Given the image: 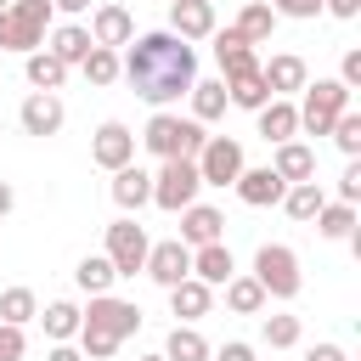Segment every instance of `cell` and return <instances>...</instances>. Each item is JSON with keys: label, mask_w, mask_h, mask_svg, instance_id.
I'll use <instances>...</instances> for the list:
<instances>
[{"label": "cell", "mask_w": 361, "mask_h": 361, "mask_svg": "<svg viewBox=\"0 0 361 361\" xmlns=\"http://www.w3.org/2000/svg\"><path fill=\"white\" fill-rule=\"evenodd\" d=\"M305 361H350V355H344V344H316Z\"/></svg>", "instance_id": "45"}, {"label": "cell", "mask_w": 361, "mask_h": 361, "mask_svg": "<svg viewBox=\"0 0 361 361\" xmlns=\"http://www.w3.org/2000/svg\"><path fill=\"white\" fill-rule=\"evenodd\" d=\"M113 203L130 214V209H141V203H152V175L141 169V164H124V169H113Z\"/></svg>", "instance_id": "22"}, {"label": "cell", "mask_w": 361, "mask_h": 361, "mask_svg": "<svg viewBox=\"0 0 361 361\" xmlns=\"http://www.w3.org/2000/svg\"><path fill=\"white\" fill-rule=\"evenodd\" d=\"M226 310H231V316H259V310H265V288H259L254 276H231V282H226Z\"/></svg>", "instance_id": "30"}, {"label": "cell", "mask_w": 361, "mask_h": 361, "mask_svg": "<svg viewBox=\"0 0 361 361\" xmlns=\"http://www.w3.org/2000/svg\"><path fill=\"white\" fill-rule=\"evenodd\" d=\"M141 361H164V355H141Z\"/></svg>", "instance_id": "49"}, {"label": "cell", "mask_w": 361, "mask_h": 361, "mask_svg": "<svg viewBox=\"0 0 361 361\" xmlns=\"http://www.w3.org/2000/svg\"><path fill=\"white\" fill-rule=\"evenodd\" d=\"M197 192H203V180H197V164L192 158H164L158 164V175H152V203L158 209L180 214V209L197 203Z\"/></svg>", "instance_id": "5"}, {"label": "cell", "mask_w": 361, "mask_h": 361, "mask_svg": "<svg viewBox=\"0 0 361 361\" xmlns=\"http://www.w3.org/2000/svg\"><path fill=\"white\" fill-rule=\"evenodd\" d=\"M192 276H197L203 288H226V282L237 276V259H231V248H226V243L192 248Z\"/></svg>", "instance_id": "19"}, {"label": "cell", "mask_w": 361, "mask_h": 361, "mask_svg": "<svg viewBox=\"0 0 361 361\" xmlns=\"http://www.w3.org/2000/svg\"><path fill=\"white\" fill-rule=\"evenodd\" d=\"M214 350H209V338L197 333V327H180L175 322V333H169V344H164V361H209Z\"/></svg>", "instance_id": "31"}, {"label": "cell", "mask_w": 361, "mask_h": 361, "mask_svg": "<svg viewBox=\"0 0 361 361\" xmlns=\"http://www.w3.org/2000/svg\"><path fill=\"white\" fill-rule=\"evenodd\" d=\"M192 164H197V180H203V186H231V180L248 169V164H243V141H231V135H209Z\"/></svg>", "instance_id": "8"}, {"label": "cell", "mask_w": 361, "mask_h": 361, "mask_svg": "<svg viewBox=\"0 0 361 361\" xmlns=\"http://www.w3.org/2000/svg\"><path fill=\"white\" fill-rule=\"evenodd\" d=\"M51 11H68V17H79V11H90V0H51Z\"/></svg>", "instance_id": "47"}, {"label": "cell", "mask_w": 361, "mask_h": 361, "mask_svg": "<svg viewBox=\"0 0 361 361\" xmlns=\"http://www.w3.org/2000/svg\"><path fill=\"white\" fill-rule=\"evenodd\" d=\"M169 34L175 39H209L214 34V6L209 0H169Z\"/></svg>", "instance_id": "12"}, {"label": "cell", "mask_w": 361, "mask_h": 361, "mask_svg": "<svg viewBox=\"0 0 361 361\" xmlns=\"http://www.w3.org/2000/svg\"><path fill=\"white\" fill-rule=\"evenodd\" d=\"M271 169H276L288 186H299V180H316V152H310L305 141H282V147H276V158H271Z\"/></svg>", "instance_id": "24"}, {"label": "cell", "mask_w": 361, "mask_h": 361, "mask_svg": "<svg viewBox=\"0 0 361 361\" xmlns=\"http://www.w3.org/2000/svg\"><path fill=\"white\" fill-rule=\"evenodd\" d=\"M248 276L265 288V299H293V293L305 288V276H299V254H293L288 243H259Z\"/></svg>", "instance_id": "4"}, {"label": "cell", "mask_w": 361, "mask_h": 361, "mask_svg": "<svg viewBox=\"0 0 361 361\" xmlns=\"http://www.w3.org/2000/svg\"><path fill=\"white\" fill-rule=\"evenodd\" d=\"M79 73H85L90 85H113V79H118V51H107V45H90V56L79 62Z\"/></svg>", "instance_id": "36"}, {"label": "cell", "mask_w": 361, "mask_h": 361, "mask_svg": "<svg viewBox=\"0 0 361 361\" xmlns=\"http://www.w3.org/2000/svg\"><path fill=\"white\" fill-rule=\"evenodd\" d=\"M73 282L96 299V293H113L118 271H113V259H107V254H85V259H79V271H73Z\"/></svg>", "instance_id": "29"}, {"label": "cell", "mask_w": 361, "mask_h": 361, "mask_svg": "<svg viewBox=\"0 0 361 361\" xmlns=\"http://www.w3.org/2000/svg\"><path fill=\"white\" fill-rule=\"evenodd\" d=\"M265 344L271 350H293L299 344V316H265Z\"/></svg>", "instance_id": "38"}, {"label": "cell", "mask_w": 361, "mask_h": 361, "mask_svg": "<svg viewBox=\"0 0 361 361\" xmlns=\"http://www.w3.org/2000/svg\"><path fill=\"white\" fill-rule=\"evenodd\" d=\"M192 118L197 124H214L220 113H226V79H192Z\"/></svg>", "instance_id": "27"}, {"label": "cell", "mask_w": 361, "mask_h": 361, "mask_svg": "<svg viewBox=\"0 0 361 361\" xmlns=\"http://www.w3.org/2000/svg\"><path fill=\"white\" fill-rule=\"evenodd\" d=\"M23 350H28L23 344V327H6L0 322V361H23Z\"/></svg>", "instance_id": "41"}, {"label": "cell", "mask_w": 361, "mask_h": 361, "mask_svg": "<svg viewBox=\"0 0 361 361\" xmlns=\"http://www.w3.org/2000/svg\"><path fill=\"white\" fill-rule=\"evenodd\" d=\"M62 118H68V113H62V96H51V90H34V96L17 107V124H23L28 135H56Z\"/></svg>", "instance_id": "14"}, {"label": "cell", "mask_w": 361, "mask_h": 361, "mask_svg": "<svg viewBox=\"0 0 361 361\" xmlns=\"http://www.w3.org/2000/svg\"><path fill=\"white\" fill-rule=\"evenodd\" d=\"M254 118H259V135H265L271 147H282V141H293V135H299V107H293L288 96H271Z\"/></svg>", "instance_id": "18"}, {"label": "cell", "mask_w": 361, "mask_h": 361, "mask_svg": "<svg viewBox=\"0 0 361 361\" xmlns=\"http://www.w3.org/2000/svg\"><path fill=\"white\" fill-rule=\"evenodd\" d=\"M327 135L338 141V152H344V158H361V113H355V107H344V113L333 118V130H327Z\"/></svg>", "instance_id": "37"}, {"label": "cell", "mask_w": 361, "mask_h": 361, "mask_svg": "<svg viewBox=\"0 0 361 361\" xmlns=\"http://www.w3.org/2000/svg\"><path fill=\"white\" fill-rule=\"evenodd\" d=\"M231 34H237L243 45H265V39L276 34V11H271L265 0H254V6H243V11H237V23H231Z\"/></svg>", "instance_id": "25"}, {"label": "cell", "mask_w": 361, "mask_h": 361, "mask_svg": "<svg viewBox=\"0 0 361 361\" xmlns=\"http://www.w3.org/2000/svg\"><path fill=\"white\" fill-rule=\"evenodd\" d=\"M316 231H322L327 243H350V237H355V209H350V203H322Z\"/></svg>", "instance_id": "34"}, {"label": "cell", "mask_w": 361, "mask_h": 361, "mask_svg": "<svg viewBox=\"0 0 361 361\" xmlns=\"http://www.w3.org/2000/svg\"><path fill=\"white\" fill-rule=\"evenodd\" d=\"M271 11H276V17H299V23H310V17L322 11V0H271Z\"/></svg>", "instance_id": "40"}, {"label": "cell", "mask_w": 361, "mask_h": 361, "mask_svg": "<svg viewBox=\"0 0 361 361\" xmlns=\"http://www.w3.org/2000/svg\"><path fill=\"white\" fill-rule=\"evenodd\" d=\"M322 203H327V192H322L316 180H299V186H288V192H282V209H288L293 220H316V214H322Z\"/></svg>", "instance_id": "33"}, {"label": "cell", "mask_w": 361, "mask_h": 361, "mask_svg": "<svg viewBox=\"0 0 361 361\" xmlns=\"http://www.w3.org/2000/svg\"><path fill=\"white\" fill-rule=\"evenodd\" d=\"M79 327H85V333H102V338H113V344H124V338L141 327V305H130V299H113V293H96Z\"/></svg>", "instance_id": "7"}, {"label": "cell", "mask_w": 361, "mask_h": 361, "mask_svg": "<svg viewBox=\"0 0 361 361\" xmlns=\"http://www.w3.org/2000/svg\"><path fill=\"white\" fill-rule=\"evenodd\" d=\"M338 85H344V90H361V51H344V62H338Z\"/></svg>", "instance_id": "42"}, {"label": "cell", "mask_w": 361, "mask_h": 361, "mask_svg": "<svg viewBox=\"0 0 361 361\" xmlns=\"http://www.w3.org/2000/svg\"><path fill=\"white\" fill-rule=\"evenodd\" d=\"M45 28H51V0H11L0 11V51H45Z\"/></svg>", "instance_id": "3"}, {"label": "cell", "mask_w": 361, "mask_h": 361, "mask_svg": "<svg viewBox=\"0 0 361 361\" xmlns=\"http://www.w3.org/2000/svg\"><path fill=\"white\" fill-rule=\"evenodd\" d=\"M209 361H254V344H243V338H231V344H220Z\"/></svg>", "instance_id": "43"}, {"label": "cell", "mask_w": 361, "mask_h": 361, "mask_svg": "<svg viewBox=\"0 0 361 361\" xmlns=\"http://www.w3.org/2000/svg\"><path fill=\"white\" fill-rule=\"evenodd\" d=\"M231 186H237V197H243L248 209H271V203H282V192H288V180H282L271 164H265V169H243Z\"/></svg>", "instance_id": "15"}, {"label": "cell", "mask_w": 361, "mask_h": 361, "mask_svg": "<svg viewBox=\"0 0 361 361\" xmlns=\"http://www.w3.org/2000/svg\"><path fill=\"white\" fill-rule=\"evenodd\" d=\"M203 141H209L203 124H197V118H180V113H169V107H158L152 124H147V135H141V147L158 152V164H164V158H197Z\"/></svg>", "instance_id": "2"}, {"label": "cell", "mask_w": 361, "mask_h": 361, "mask_svg": "<svg viewBox=\"0 0 361 361\" xmlns=\"http://www.w3.org/2000/svg\"><path fill=\"white\" fill-rule=\"evenodd\" d=\"M34 316H39L34 288H6V293H0V322H6V327H28Z\"/></svg>", "instance_id": "35"}, {"label": "cell", "mask_w": 361, "mask_h": 361, "mask_svg": "<svg viewBox=\"0 0 361 361\" xmlns=\"http://www.w3.org/2000/svg\"><path fill=\"white\" fill-rule=\"evenodd\" d=\"M6 6H11V0H0V11H6Z\"/></svg>", "instance_id": "50"}, {"label": "cell", "mask_w": 361, "mask_h": 361, "mask_svg": "<svg viewBox=\"0 0 361 361\" xmlns=\"http://www.w3.org/2000/svg\"><path fill=\"white\" fill-rule=\"evenodd\" d=\"M169 310L180 316V327H192L197 316H209V310H214V288H203L197 276H186V282H175V288H169Z\"/></svg>", "instance_id": "20"}, {"label": "cell", "mask_w": 361, "mask_h": 361, "mask_svg": "<svg viewBox=\"0 0 361 361\" xmlns=\"http://www.w3.org/2000/svg\"><path fill=\"white\" fill-rule=\"evenodd\" d=\"M90 45H96V39H90V28H79V23H62V28H51V45H45V51H51L62 68H79V62L90 56Z\"/></svg>", "instance_id": "23"}, {"label": "cell", "mask_w": 361, "mask_h": 361, "mask_svg": "<svg viewBox=\"0 0 361 361\" xmlns=\"http://www.w3.org/2000/svg\"><path fill=\"white\" fill-rule=\"evenodd\" d=\"M118 73L130 79V90L152 107H169L192 90L197 79V51L186 39H175L169 28H152V34H135L118 56Z\"/></svg>", "instance_id": "1"}, {"label": "cell", "mask_w": 361, "mask_h": 361, "mask_svg": "<svg viewBox=\"0 0 361 361\" xmlns=\"http://www.w3.org/2000/svg\"><path fill=\"white\" fill-rule=\"evenodd\" d=\"M338 203H350V209L361 203V158L344 164V175H338Z\"/></svg>", "instance_id": "39"}, {"label": "cell", "mask_w": 361, "mask_h": 361, "mask_svg": "<svg viewBox=\"0 0 361 361\" xmlns=\"http://www.w3.org/2000/svg\"><path fill=\"white\" fill-rule=\"evenodd\" d=\"M322 11H333L338 23H350V17H361V0H322Z\"/></svg>", "instance_id": "44"}, {"label": "cell", "mask_w": 361, "mask_h": 361, "mask_svg": "<svg viewBox=\"0 0 361 361\" xmlns=\"http://www.w3.org/2000/svg\"><path fill=\"white\" fill-rule=\"evenodd\" d=\"M147 226H135V220H113L107 226V259H113V271L118 276H135L141 265H147Z\"/></svg>", "instance_id": "9"}, {"label": "cell", "mask_w": 361, "mask_h": 361, "mask_svg": "<svg viewBox=\"0 0 361 361\" xmlns=\"http://www.w3.org/2000/svg\"><path fill=\"white\" fill-rule=\"evenodd\" d=\"M90 39L107 45V51H118V45L135 39V17H130L118 0H107V6H96V17H90Z\"/></svg>", "instance_id": "13"}, {"label": "cell", "mask_w": 361, "mask_h": 361, "mask_svg": "<svg viewBox=\"0 0 361 361\" xmlns=\"http://www.w3.org/2000/svg\"><path fill=\"white\" fill-rule=\"evenodd\" d=\"M259 79H265L271 96H288V90H305V85H310V68H305V56L282 51V56H271V62L259 68Z\"/></svg>", "instance_id": "17"}, {"label": "cell", "mask_w": 361, "mask_h": 361, "mask_svg": "<svg viewBox=\"0 0 361 361\" xmlns=\"http://www.w3.org/2000/svg\"><path fill=\"white\" fill-rule=\"evenodd\" d=\"M226 102H231V107H248V113H259V107L271 102V90H265L259 68H254V73H243V79H226Z\"/></svg>", "instance_id": "32"}, {"label": "cell", "mask_w": 361, "mask_h": 361, "mask_svg": "<svg viewBox=\"0 0 361 361\" xmlns=\"http://www.w3.org/2000/svg\"><path fill=\"white\" fill-rule=\"evenodd\" d=\"M39 322H45V338H51V344H68V338L79 333V322H85V310H79L73 299H51V305L39 310Z\"/></svg>", "instance_id": "26"}, {"label": "cell", "mask_w": 361, "mask_h": 361, "mask_svg": "<svg viewBox=\"0 0 361 361\" xmlns=\"http://www.w3.org/2000/svg\"><path fill=\"white\" fill-rule=\"evenodd\" d=\"M45 361H85V355H79V344H51Z\"/></svg>", "instance_id": "46"}, {"label": "cell", "mask_w": 361, "mask_h": 361, "mask_svg": "<svg viewBox=\"0 0 361 361\" xmlns=\"http://www.w3.org/2000/svg\"><path fill=\"white\" fill-rule=\"evenodd\" d=\"M220 231H226V214L220 209H209V203L180 209V243L186 248H209V243H220Z\"/></svg>", "instance_id": "16"}, {"label": "cell", "mask_w": 361, "mask_h": 361, "mask_svg": "<svg viewBox=\"0 0 361 361\" xmlns=\"http://www.w3.org/2000/svg\"><path fill=\"white\" fill-rule=\"evenodd\" d=\"M209 39H214V62H220V73H226V79H243V73H254V68H259V62H254V45H243L231 28H226V34L214 28Z\"/></svg>", "instance_id": "21"}, {"label": "cell", "mask_w": 361, "mask_h": 361, "mask_svg": "<svg viewBox=\"0 0 361 361\" xmlns=\"http://www.w3.org/2000/svg\"><path fill=\"white\" fill-rule=\"evenodd\" d=\"M141 271H147V276H152V282H158V288L169 293L175 282H186V276H192V248H186L180 237H169V243H152V248H147V265H141Z\"/></svg>", "instance_id": "10"}, {"label": "cell", "mask_w": 361, "mask_h": 361, "mask_svg": "<svg viewBox=\"0 0 361 361\" xmlns=\"http://www.w3.org/2000/svg\"><path fill=\"white\" fill-rule=\"evenodd\" d=\"M90 158H96L102 169H124V164H135V135H130V124L107 118V124L96 130V141H90Z\"/></svg>", "instance_id": "11"}, {"label": "cell", "mask_w": 361, "mask_h": 361, "mask_svg": "<svg viewBox=\"0 0 361 361\" xmlns=\"http://www.w3.org/2000/svg\"><path fill=\"white\" fill-rule=\"evenodd\" d=\"M209 6H214V0H209Z\"/></svg>", "instance_id": "51"}, {"label": "cell", "mask_w": 361, "mask_h": 361, "mask_svg": "<svg viewBox=\"0 0 361 361\" xmlns=\"http://www.w3.org/2000/svg\"><path fill=\"white\" fill-rule=\"evenodd\" d=\"M23 73H28V85H34V90H51V96H56V90H62V79H68V68H62L51 51H28V56H23Z\"/></svg>", "instance_id": "28"}, {"label": "cell", "mask_w": 361, "mask_h": 361, "mask_svg": "<svg viewBox=\"0 0 361 361\" xmlns=\"http://www.w3.org/2000/svg\"><path fill=\"white\" fill-rule=\"evenodd\" d=\"M17 209V192H11V180H0V220Z\"/></svg>", "instance_id": "48"}, {"label": "cell", "mask_w": 361, "mask_h": 361, "mask_svg": "<svg viewBox=\"0 0 361 361\" xmlns=\"http://www.w3.org/2000/svg\"><path fill=\"white\" fill-rule=\"evenodd\" d=\"M350 107V90L338 85V79H316V85H305V102H299V130H310V135H327L333 130V118Z\"/></svg>", "instance_id": "6"}]
</instances>
